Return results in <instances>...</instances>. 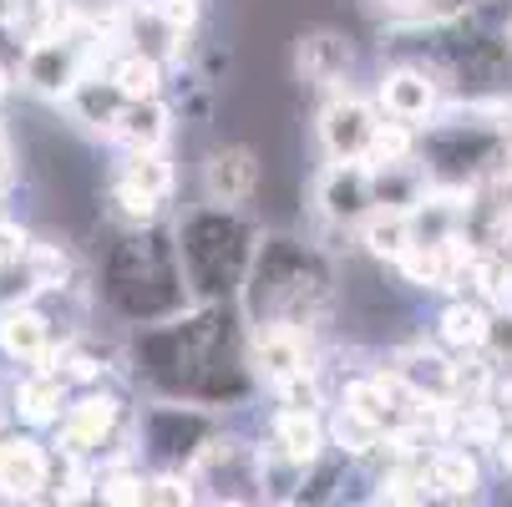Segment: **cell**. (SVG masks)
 <instances>
[{
    "mask_svg": "<svg viewBox=\"0 0 512 507\" xmlns=\"http://www.w3.org/2000/svg\"><path fill=\"white\" fill-rule=\"evenodd\" d=\"M122 366L153 396L193 401L218 416L259 396L249 371V325L234 300H193L158 325H137L127 335Z\"/></svg>",
    "mask_w": 512,
    "mask_h": 507,
    "instance_id": "obj_1",
    "label": "cell"
},
{
    "mask_svg": "<svg viewBox=\"0 0 512 507\" xmlns=\"http://www.w3.org/2000/svg\"><path fill=\"white\" fill-rule=\"evenodd\" d=\"M239 315L244 325H295L320 335L340 305V269L335 254L320 249L310 234L259 229L249 274L239 284Z\"/></svg>",
    "mask_w": 512,
    "mask_h": 507,
    "instance_id": "obj_2",
    "label": "cell"
},
{
    "mask_svg": "<svg viewBox=\"0 0 512 507\" xmlns=\"http://www.w3.org/2000/svg\"><path fill=\"white\" fill-rule=\"evenodd\" d=\"M97 305L127 330L158 325L193 305L173 229L163 219L142 229H117L107 239L97 259Z\"/></svg>",
    "mask_w": 512,
    "mask_h": 507,
    "instance_id": "obj_3",
    "label": "cell"
},
{
    "mask_svg": "<svg viewBox=\"0 0 512 507\" xmlns=\"http://www.w3.org/2000/svg\"><path fill=\"white\" fill-rule=\"evenodd\" d=\"M259 224L244 208L224 203H193L173 224V244L183 259V279L193 300H239V284L254 259Z\"/></svg>",
    "mask_w": 512,
    "mask_h": 507,
    "instance_id": "obj_4",
    "label": "cell"
},
{
    "mask_svg": "<svg viewBox=\"0 0 512 507\" xmlns=\"http://www.w3.org/2000/svg\"><path fill=\"white\" fill-rule=\"evenodd\" d=\"M218 426H224V416L208 406L148 396L142 406H132V462L188 472V462L213 442Z\"/></svg>",
    "mask_w": 512,
    "mask_h": 507,
    "instance_id": "obj_5",
    "label": "cell"
},
{
    "mask_svg": "<svg viewBox=\"0 0 512 507\" xmlns=\"http://www.w3.org/2000/svg\"><path fill=\"white\" fill-rule=\"evenodd\" d=\"M51 452L56 457H71V462H97L112 442L117 431H132V406L117 396V391H102L97 381L77 396H66V411L61 421L51 426Z\"/></svg>",
    "mask_w": 512,
    "mask_h": 507,
    "instance_id": "obj_6",
    "label": "cell"
},
{
    "mask_svg": "<svg viewBox=\"0 0 512 507\" xmlns=\"http://www.w3.org/2000/svg\"><path fill=\"white\" fill-rule=\"evenodd\" d=\"M381 127V107L376 97L355 92L350 82L345 87H330L320 112H315V137H320V153L325 158H360L371 153V137Z\"/></svg>",
    "mask_w": 512,
    "mask_h": 507,
    "instance_id": "obj_7",
    "label": "cell"
},
{
    "mask_svg": "<svg viewBox=\"0 0 512 507\" xmlns=\"http://www.w3.org/2000/svg\"><path fill=\"white\" fill-rule=\"evenodd\" d=\"M376 107L381 117H396V122H411V127H426L436 112H442L447 102V87L442 77L426 66V61H411V56H396L386 71H381V82H376Z\"/></svg>",
    "mask_w": 512,
    "mask_h": 507,
    "instance_id": "obj_8",
    "label": "cell"
},
{
    "mask_svg": "<svg viewBox=\"0 0 512 507\" xmlns=\"http://www.w3.org/2000/svg\"><path fill=\"white\" fill-rule=\"evenodd\" d=\"M371 208H376L371 168H365L360 158H325V168L315 173V213H320V224L355 234V224Z\"/></svg>",
    "mask_w": 512,
    "mask_h": 507,
    "instance_id": "obj_9",
    "label": "cell"
},
{
    "mask_svg": "<svg viewBox=\"0 0 512 507\" xmlns=\"http://www.w3.org/2000/svg\"><path fill=\"white\" fill-rule=\"evenodd\" d=\"M198 188H203V203L249 208L264 188V163H259V153L249 148V142H218V148L203 153Z\"/></svg>",
    "mask_w": 512,
    "mask_h": 507,
    "instance_id": "obj_10",
    "label": "cell"
},
{
    "mask_svg": "<svg viewBox=\"0 0 512 507\" xmlns=\"http://www.w3.org/2000/svg\"><path fill=\"white\" fill-rule=\"evenodd\" d=\"M87 71H92V66H87V56L77 51V41H71L66 31H56V36H31V41H26V56H21L16 82L31 87V92L46 97V102H61L71 87L87 77Z\"/></svg>",
    "mask_w": 512,
    "mask_h": 507,
    "instance_id": "obj_11",
    "label": "cell"
},
{
    "mask_svg": "<svg viewBox=\"0 0 512 507\" xmlns=\"http://www.w3.org/2000/svg\"><path fill=\"white\" fill-rule=\"evenodd\" d=\"M56 477V452L36 431H0V492L11 502H46V487Z\"/></svg>",
    "mask_w": 512,
    "mask_h": 507,
    "instance_id": "obj_12",
    "label": "cell"
},
{
    "mask_svg": "<svg viewBox=\"0 0 512 507\" xmlns=\"http://www.w3.org/2000/svg\"><path fill=\"white\" fill-rule=\"evenodd\" d=\"M426 482L431 497H447V502H477L487 487V467H482V447L442 437L426 447Z\"/></svg>",
    "mask_w": 512,
    "mask_h": 507,
    "instance_id": "obj_13",
    "label": "cell"
},
{
    "mask_svg": "<svg viewBox=\"0 0 512 507\" xmlns=\"http://www.w3.org/2000/svg\"><path fill=\"white\" fill-rule=\"evenodd\" d=\"M0 355L11 366H51L56 355V325L36 300L0 305Z\"/></svg>",
    "mask_w": 512,
    "mask_h": 507,
    "instance_id": "obj_14",
    "label": "cell"
},
{
    "mask_svg": "<svg viewBox=\"0 0 512 507\" xmlns=\"http://www.w3.org/2000/svg\"><path fill=\"white\" fill-rule=\"evenodd\" d=\"M295 71L300 82L315 87V92H330V87H345L350 71H355V46L350 36L330 31V26H315L295 41Z\"/></svg>",
    "mask_w": 512,
    "mask_h": 507,
    "instance_id": "obj_15",
    "label": "cell"
},
{
    "mask_svg": "<svg viewBox=\"0 0 512 507\" xmlns=\"http://www.w3.org/2000/svg\"><path fill=\"white\" fill-rule=\"evenodd\" d=\"M264 447L289 457L295 467H315L330 452V431H325V411H295V406H274L269 426H264Z\"/></svg>",
    "mask_w": 512,
    "mask_h": 507,
    "instance_id": "obj_16",
    "label": "cell"
},
{
    "mask_svg": "<svg viewBox=\"0 0 512 507\" xmlns=\"http://www.w3.org/2000/svg\"><path fill=\"white\" fill-rule=\"evenodd\" d=\"M66 396H71V381L56 366H26V376L11 386V416L31 431H46L61 421Z\"/></svg>",
    "mask_w": 512,
    "mask_h": 507,
    "instance_id": "obj_17",
    "label": "cell"
},
{
    "mask_svg": "<svg viewBox=\"0 0 512 507\" xmlns=\"http://www.w3.org/2000/svg\"><path fill=\"white\" fill-rule=\"evenodd\" d=\"M173 127H178V112L168 107V97H142V102L122 107L112 137L127 153H153V148H168L173 142Z\"/></svg>",
    "mask_w": 512,
    "mask_h": 507,
    "instance_id": "obj_18",
    "label": "cell"
},
{
    "mask_svg": "<svg viewBox=\"0 0 512 507\" xmlns=\"http://www.w3.org/2000/svg\"><path fill=\"white\" fill-rule=\"evenodd\" d=\"M391 371L416 401H452V350L442 345H406Z\"/></svg>",
    "mask_w": 512,
    "mask_h": 507,
    "instance_id": "obj_19",
    "label": "cell"
},
{
    "mask_svg": "<svg viewBox=\"0 0 512 507\" xmlns=\"http://www.w3.org/2000/svg\"><path fill=\"white\" fill-rule=\"evenodd\" d=\"M355 244H360V254L371 259V264L391 269V264L416 244V239H411V213H401V208H371V213L355 224Z\"/></svg>",
    "mask_w": 512,
    "mask_h": 507,
    "instance_id": "obj_20",
    "label": "cell"
},
{
    "mask_svg": "<svg viewBox=\"0 0 512 507\" xmlns=\"http://www.w3.org/2000/svg\"><path fill=\"white\" fill-rule=\"evenodd\" d=\"M66 112L77 117L82 127H92V132H107L112 137V127H117V117H122V107H127V97L117 92V82L112 77H102V71H87V77L71 87L66 97Z\"/></svg>",
    "mask_w": 512,
    "mask_h": 507,
    "instance_id": "obj_21",
    "label": "cell"
},
{
    "mask_svg": "<svg viewBox=\"0 0 512 507\" xmlns=\"http://www.w3.org/2000/svg\"><path fill=\"white\" fill-rule=\"evenodd\" d=\"M487 305L472 300V295H452L442 305V315H436V345L452 350V355H467V350H482L487 340Z\"/></svg>",
    "mask_w": 512,
    "mask_h": 507,
    "instance_id": "obj_22",
    "label": "cell"
},
{
    "mask_svg": "<svg viewBox=\"0 0 512 507\" xmlns=\"http://www.w3.org/2000/svg\"><path fill=\"white\" fill-rule=\"evenodd\" d=\"M107 77L117 82V92H122L127 102H142V97H163L168 66H163V56H153V51H127V56H117V61L107 66Z\"/></svg>",
    "mask_w": 512,
    "mask_h": 507,
    "instance_id": "obj_23",
    "label": "cell"
},
{
    "mask_svg": "<svg viewBox=\"0 0 512 507\" xmlns=\"http://www.w3.org/2000/svg\"><path fill=\"white\" fill-rule=\"evenodd\" d=\"M117 178H122V183H132V188H142V193L158 198V203H168V198H173V188H178V173H173L168 148H153V153H127V158H122V168H117Z\"/></svg>",
    "mask_w": 512,
    "mask_h": 507,
    "instance_id": "obj_24",
    "label": "cell"
},
{
    "mask_svg": "<svg viewBox=\"0 0 512 507\" xmlns=\"http://www.w3.org/2000/svg\"><path fill=\"white\" fill-rule=\"evenodd\" d=\"M107 219L117 229H142V224L163 219V203L148 198L142 188H132V183H122V178H112V188H107Z\"/></svg>",
    "mask_w": 512,
    "mask_h": 507,
    "instance_id": "obj_25",
    "label": "cell"
},
{
    "mask_svg": "<svg viewBox=\"0 0 512 507\" xmlns=\"http://www.w3.org/2000/svg\"><path fill=\"white\" fill-rule=\"evenodd\" d=\"M416 137H421V127L396 122V117H381V127H376V137H371V153H365V163H371V168H381V163H411V158H416Z\"/></svg>",
    "mask_w": 512,
    "mask_h": 507,
    "instance_id": "obj_26",
    "label": "cell"
},
{
    "mask_svg": "<svg viewBox=\"0 0 512 507\" xmlns=\"http://www.w3.org/2000/svg\"><path fill=\"white\" fill-rule=\"evenodd\" d=\"M482 355L492 360L497 371L512 366V305H497L487 315V340H482Z\"/></svg>",
    "mask_w": 512,
    "mask_h": 507,
    "instance_id": "obj_27",
    "label": "cell"
},
{
    "mask_svg": "<svg viewBox=\"0 0 512 507\" xmlns=\"http://www.w3.org/2000/svg\"><path fill=\"white\" fill-rule=\"evenodd\" d=\"M381 6L396 16V21H442V16H457L477 0H381Z\"/></svg>",
    "mask_w": 512,
    "mask_h": 507,
    "instance_id": "obj_28",
    "label": "cell"
},
{
    "mask_svg": "<svg viewBox=\"0 0 512 507\" xmlns=\"http://www.w3.org/2000/svg\"><path fill=\"white\" fill-rule=\"evenodd\" d=\"M482 198L492 213H502V219H512V163H502L497 173L482 178Z\"/></svg>",
    "mask_w": 512,
    "mask_h": 507,
    "instance_id": "obj_29",
    "label": "cell"
},
{
    "mask_svg": "<svg viewBox=\"0 0 512 507\" xmlns=\"http://www.w3.org/2000/svg\"><path fill=\"white\" fill-rule=\"evenodd\" d=\"M16 188V148H11V132L0 127V198Z\"/></svg>",
    "mask_w": 512,
    "mask_h": 507,
    "instance_id": "obj_30",
    "label": "cell"
},
{
    "mask_svg": "<svg viewBox=\"0 0 512 507\" xmlns=\"http://www.w3.org/2000/svg\"><path fill=\"white\" fill-rule=\"evenodd\" d=\"M16 11H21L16 0H0V21H16Z\"/></svg>",
    "mask_w": 512,
    "mask_h": 507,
    "instance_id": "obj_31",
    "label": "cell"
},
{
    "mask_svg": "<svg viewBox=\"0 0 512 507\" xmlns=\"http://www.w3.org/2000/svg\"><path fill=\"white\" fill-rule=\"evenodd\" d=\"M502 137H507V153H512V102H507V117H502Z\"/></svg>",
    "mask_w": 512,
    "mask_h": 507,
    "instance_id": "obj_32",
    "label": "cell"
},
{
    "mask_svg": "<svg viewBox=\"0 0 512 507\" xmlns=\"http://www.w3.org/2000/svg\"><path fill=\"white\" fill-rule=\"evenodd\" d=\"M6 401H11V396H0V416H6Z\"/></svg>",
    "mask_w": 512,
    "mask_h": 507,
    "instance_id": "obj_33",
    "label": "cell"
},
{
    "mask_svg": "<svg viewBox=\"0 0 512 507\" xmlns=\"http://www.w3.org/2000/svg\"><path fill=\"white\" fill-rule=\"evenodd\" d=\"M507 41H512V21H507Z\"/></svg>",
    "mask_w": 512,
    "mask_h": 507,
    "instance_id": "obj_34",
    "label": "cell"
},
{
    "mask_svg": "<svg viewBox=\"0 0 512 507\" xmlns=\"http://www.w3.org/2000/svg\"><path fill=\"white\" fill-rule=\"evenodd\" d=\"M16 6H21V0H16Z\"/></svg>",
    "mask_w": 512,
    "mask_h": 507,
    "instance_id": "obj_35",
    "label": "cell"
}]
</instances>
